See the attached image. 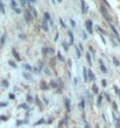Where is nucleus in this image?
<instances>
[{
	"label": "nucleus",
	"mask_w": 120,
	"mask_h": 128,
	"mask_svg": "<svg viewBox=\"0 0 120 128\" xmlns=\"http://www.w3.org/2000/svg\"><path fill=\"white\" fill-rule=\"evenodd\" d=\"M97 30H98V32H100V33H101V34H106V32H105V30H103V29H101V28H100L99 27V26H97Z\"/></svg>",
	"instance_id": "obj_30"
},
{
	"label": "nucleus",
	"mask_w": 120,
	"mask_h": 128,
	"mask_svg": "<svg viewBox=\"0 0 120 128\" xmlns=\"http://www.w3.org/2000/svg\"><path fill=\"white\" fill-rule=\"evenodd\" d=\"M79 106L82 107V110H84V107H85V101H84V99H82V100H80Z\"/></svg>",
	"instance_id": "obj_27"
},
{
	"label": "nucleus",
	"mask_w": 120,
	"mask_h": 128,
	"mask_svg": "<svg viewBox=\"0 0 120 128\" xmlns=\"http://www.w3.org/2000/svg\"><path fill=\"white\" fill-rule=\"evenodd\" d=\"M110 27H111V29H112V32H113V34L115 35V37H117V40L119 41V43H120V36H119V33H118V30H117V28L114 27L112 24H110Z\"/></svg>",
	"instance_id": "obj_3"
},
{
	"label": "nucleus",
	"mask_w": 120,
	"mask_h": 128,
	"mask_svg": "<svg viewBox=\"0 0 120 128\" xmlns=\"http://www.w3.org/2000/svg\"><path fill=\"white\" fill-rule=\"evenodd\" d=\"M80 5H82V13L83 14H86L87 13V6H86V4H85V1H80Z\"/></svg>",
	"instance_id": "obj_8"
},
{
	"label": "nucleus",
	"mask_w": 120,
	"mask_h": 128,
	"mask_svg": "<svg viewBox=\"0 0 120 128\" xmlns=\"http://www.w3.org/2000/svg\"><path fill=\"white\" fill-rule=\"evenodd\" d=\"M35 100H36V104H37V106H39V107H41V106H42V104H41L40 99H39V98H37V97H35Z\"/></svg>",
	"instance_id": "obj_28"
},
{
	"label": "nucleus",
	"mask_w": 120,
	"mask_h": 128,
	"mask_svg": "<svg viewBox=\"0 0 120 128\" xmlns=\"http://www.w3.org/2000/svg\"><path fill=\"white\" fill-rule=\"evenodd\" d=\"M83 77H84V80L86 82L87 80V70L86 69H83Z\"/></svg>",
	"instance_id": "obj_18"
},
{
	"label": "nucleus",
	"mask_w": 120,
	"mask_h": 128,
	"mask_svg": "<svg viewBox=\"0 0 120 128\" xmlns=\"http://www.w3.org/2000/svg\"><path fill=\"white\" fill-rule=\"evenodd\" d=\"M42 29H43L44 32H48L49 30V28H48V24H47V21H42Z\"/></svg>",
	"instance_id": "obj_11"
},
{
	"label": "nucleus",
	"mask_w": 120,
	"mask_h": 128,
	"mask_svg": "<svg viewBox=\"0 0 120 128\" xmlns=\"http://www.w3.org/2000/svg\"><path fill=\"white\" fill-rule=\"evenodd\" d=\"M76 55L77 57L80 58V51H79V47H76Z\"/></svg>",
	"instance_id": "obj_26"
},
{
	"label": "nucleus",
	"mask_w": 120,
	"mask_h": 128,
	"mask_svg": "<svg viewBox=\"0 0 120 128\" xmlns=\"http://www.w3.org/2000/svg\"><path fill=\"white\" fill-rule=\"evenodd\" d=\"M99 66H100V70L103 71L104 74H107V69H106V66H105V64H104V62H103V60H99Z\"/></svg>",
	"instance_id": "obj_6"
},
{
	"label": "nucleus",
	"mask_w": 120,
	"mask_h": 128,
	"mask_svg": "<svg viewBox=\"0 0 120 128\" xmlns=\"http://www.w3.org/2000/svg\"><path fill=\"white\" fill-rule=\"evenodd\" d=\"M3 85L5 86V88H8V85H10V84H8V82H7V80H3Z\"/></svg>",
	"instance_id": "obj_37"
},
{
	"label": "nucleus",
	"mask_w": 120,
	"mask_h": 128,
	"mask_svg": "<svg viewBox=\"0 0 120 128\" xmlns=\"http://www.w3.org/2000/svg\"><path fill=\"white\" fill-rule=\"evenodd\" d=\"M101 100H103V96L99 94V97H98V99H97V105H98V106L101 105Z\"/></svg>",
	"instance_id": "obj_20"
},
{
	"label": "nucleus",
	"mask_w": 120,
	"mask_h": 128,
	"mask_svg": "<svg viewBox=\"0 0 120 128\" xmlns=\"http://www.w3.org/2000/svg\"><path fill=\"white\" fill-rule=\"evenodd\" d=\"M57 57H58V60H60V61H64V57L62 56V54H61L60 51L57 52Z\"/></svg>",
	"instance_id": "obj_25"
},
{
	"label": "nucleus",
	"mask_w": 120,
	"mask_h": 128,
	"mask_svg": "<svg viewBox=\"0 0 120 128\" xmlns=\"http://www.w3.org/2000/svg\"><path fill=\"white\" fill-rule=\"evenodd\" d=\"M41 88H42V90H44V91H47V90H49V86L47 85V83H46V82H42V83H41Z\"/></svg>",
	"instance_id": "obj_12"
},
{
	"label": "nucleus",
	"mask_w": 120,
	"mask_h": 128,
	"mask_svg": "<svg viewBox=\"0 0 120 128\" xmlns=\"http://www.w3.org/2000/svg\"><path fill=\"white\" fill-rule=\"evenodd\" d=\"M112 61H113V64L115 65V66H119V61H118L117 57H113L112 58Z\"/></svg>",
	"instance_id": "obj_22"
},
{
	"label": "nucleus",
	"mask_w": 120,
	"mask_h": 128,
	"mask_svg": "<svg viewBox=\"0 0 120 128\" xmlns=\"http://www.w3.org/2000/svg\"><path fill=\"white\" fill-rule=\"evenodd\" d=\"M92 91H93L94 94H98V93H99V91H98V88H97V85H96V84L92 85Z\"/></svg>",
	"instance_id": "obj_17"
},
{
	"label": "nucleus",
	"mask_w": 120,
	"mask_h": 128,
	"mask_svg": "<svg viewBox=\"0 0 120 128\" xmlns=\"http://www.w3.org/2000/svg\"><path fill=\"white\" fill-rule=\"evenodd\" d=\"M13 55H14V57L17 58L18 61H20V56H19V54H18V51L15 50V49H13Z\"/></svg>",
	"instance_id": "obj_19"
},
{
	"label": "nucleus",
	"mask_w": 120,
	"mask_h": 128,
	"mask_svg": "<svg viewBox=\"0 0 120 128\" xmlns=\"http://www.w3.org/2000/svg\"><path fill=\"white\" fill-rule=\"evenodd\" d=\"M43 15H44V19H43L44 21H51V18H50V15H49L48 12H44Z\"/></svg>",
	"instance_id": "obj_14"
},
{
	"label": "nucleus",
	"mask_w": 120,
	"mask_h": 128,
	"mask_svg": "<svg viewBox=\"0 0 120 128\" xmlns=\"http://www.w3.org/2000/svg\"><path fill=\"white\" fill-rule=\"evenodd\" d=\"M44 71H46V74H51V72H50L49 69H44Z\"/></svg>",
	"instance_id": "obj_51"
},
{
	"label": "nucleus",
	"mask_w": 120,
	"mask_h": 128,
	"mask_svg": "<svg viewBox=\"0 0 120 128\" xmlns=\"http://www.w3.org/2000/svg\"><path fill=\"white\" fill-rule=\"evenodd\" d=\"M24 77L26 78V79H28V80H29V79H32V77L29 76V74H24Z\"/></svg>",
	"instance_id": "obj_32"
},
{
	"label": "nucleus",
	"mask_w": 120,
	"mask_h": 128,
	"mask_svg": "<svg viewBox=\"0 0 120 128\" xmlns=\"http://www.w3.org/2000/svg\"><path fill=\"white\" fill-rule=\"evenodd\" d=\"M112 106H113V110H115V111H117V110H118V106H117V102H113V104H112Z\"/></svg>",
	"instance_id": "obj_45"
},
{
	"label": "nucleus",
	"mask_w": 120,
	"mask_h": 128,
	"mask_svg": "<svg viewBox=\"0 0 120 128\" xmlns=\"http://www.w3.org/2000/svg\"><path fill=\"white\" fill-rule=\"evenodd\" d=\"M104 4H105V5H106V6L108 7V8H110V7H111V6H110V4L107 2V1H104Z\"/></svg>",
	"instance_id": "obj_53"
},
{
	"label": "nucleus",
	"mask_w": 120,
	"mask_h": 128,
	"mask_svg": "<svg viewBox=\"0 0 120 128\" xmlns=\"http://www.w3.org/2000/svg\"><path fill=\"white\" fill-rule=\"evenodd\" d=\"M41 124H44V119H40V120L35 124V126H39V125H41Z\"/></svg>",
	"instance_id": "obj_29"
},
{
	"label": "nucleus",
	"mask_w": 120,
	"mask_h": 128,
	"mask_svg": "<svg viewBox=\"0 0 120 128\" xmlns=\"http://www.w3.org/2000/svg\"><path fill=\"white\" fill-rule=\"evenodd\" d=\"M104 96H105V98H106V99H107V101H110V100H111V98H110V96L107 94V93H104Z\"/></svg>",
	"instance_id": "obj_46"
},
{
	"label": "nucleus",
	"mask_w": 120,
	"mask_h": 128,
	"mask_svg": "<svg viewBox=\"0 0 120 128\" xmlns=\"http://www.w3.org/2000/svg\"><path fill=\"white\" fill-rule=\"evenodd\" d=\"M11 5H12V7H13V10H15V8H17V5H18V4L15 2V1H12V2H11Z\"/></svg>",
	"instance_id": "obj_34"
},
{
	"label": "nucleus",
	"mask_w": 120,
	"mask_h": 128,
	"mask_svg": "<svg viewBox=\"0 0 120 128\" xmlns=\"http://www.w3.org/2000/svg\"><path fill=\"white\" fill-rule=\"evenodd\" d=\"M86 60H87V63H89V65H92V60H91V54H90V51H87L86 52Z\"/></svg>",
	"instance_id": "obj_10"
},
{
	"label": "nucleus",
	"mask_w": 120,
	"mask_h": 128,
	"mask_svg": "<svg viewBox=\"0 0 120 128\" xmlns=\"http://www.w3.org/2000/svg\"><path fill=\"white\" fill-rule=\"evenodd\" d=\"M5 40H6V34L4 33L3 36H1V38H0V46H1V47H3L4 43H5Z\"/></svg>",
	"instance_id": "obj_15"
},
{
	"label": "nucleus",
	"mask_w": 120,
	"mask_h": 128,
	"mask_svg": "<svg viewBox=\"0 0 120 128\" xmlns=\"http://www.w3.org/2000/svg\"><path fill=\"white\" fill-rule=\"evenodd\" d=\"M43 101H44V104H46V105H48V104H49V101H48V99H47V98H46V97L43 98Z\"/></svg>",
	"instance_id": "obj_49"
},
{
	"label": "nucleus",
	"mask_w": 120,
	"mask_h": 128,
	"mask_svg": "<svg viewBox=\"0 0 120 128\" xmlns=\"http://www.w3.org/2000/svg\"><path fill=\"white\" fill-rule=\"evenodd\" d=\"M22 124H27V121H22V120H19V121L17 122V126H20V125H22Z\"/></svg>",
	"instance_id": "obj_33"
},
{
	"label": "nucleus",
	"mask_w": 120,
	"mask_h": 128,
	"mask_svg": "<svg viewBox=\"0 0 120 128\" xmlns=\"http://www.w3.org/2000/svg\"><path fill=\"white\" fill-rule=\"evenodd\" d=\"M70 24H71V26H72V27H76V22H75V20H73V19H70Z\"/></svg>",
	"instance_id": "obj_35"
},
{
	"label": "nucleus",
	"mask_w": 120,
	"mask_h": 128,
	"mask_svg": "<svg viewBox=\"0 0 120 128\" xmlns=\"http://www.w3.org/2000/svg\"><path fill=\"white\" fill-rule=\"evenodd\" d=\"M113 88H114V91H115V93H117V94H119V93H120V90H119V88H118L117 86H113Z\"/></svg>",
	"instance_id": "obj_40"
},
{
	"label": "nucleus",
	"mask_w": 120,
	"mask_h": 128,
	"mask_svg": "<svg viewBox=\"0 0 120 128\" xmlns=\"http://www.w3.org/2000/svg\"><path fill=\"white\" fill-rule=\"evenodd\" d=\"M85 26H86V30L89 32V33H90V34L93 33V29H92V21H91V20H86Z\"/></svg>",
	"instance_id": "obj_2"
},
{
	"label": "nucleus",
	"mask_w": 120,
	"mask_h": 128,
	"mask_svg": "<svg viewBox=\"0 0 120 128\" xmlns=\"http://www.w3.org/2000/svg\"><path fill=\"white\" fill-rule=\"evenodd\" d=\"M0 12H1V13H5V7H4L3 1H0Z\"/></svg>",
	"instance_id": "obj_24"
},
{
	"label": "nucleus",
	"mask_w": 120,
	"mask_h": 128,
	"mask_svg": "<svg viewBox=\"0 0 120 128\" xmlns=\"http://www.w3.org/2000/svg\"><path fill=\"white\" fill-rule=\"evenodd\" d=\"M85 128H90V127H89V124H87L86 121H85Z\"/></svg>",
	"instance_id": "obj_56"
},
{
	"label": "nucleus",
	"mask_w": 120,
	"mask_h": 128,
	"mask_svg": "<svg viewBox=\"0 0 120 128\" xmlns=\"http://www.w3.org/2000/svg\"><path fill=\"white\" fill-rule=\"evenodd\" d=\"M19 36H20V38H25V35H24V34H20Z\"/></svg>",
	"instance_id": "obj_55"
},
{
	"label": "nucleus",
	"mask_w": 120,
	"mask_h": 128,
	"mask_svg": "<svg viewBox=\"0 0 120 128\" xmlns=\"http://www.w3.org/2000/svg\"><path fill=\"white\" fill-rule=\"evenodd\" d=\"M90 79L91 82H94V79H96V76H94V74L92 72V70L91 69H89V71H87V80Z\"/></svg>",
	"instance_id": "obj_4"
},
{
	"label": "nucleus",
	"mask_w": 120,
	"mask_h": 128,
	"mask_svg": "<svg viewBox=\"0 0 120 128\" xmlns=\"http://www.w3.org/2000/svg\"><path fill=\"white\" fill-rule=\"evenodd\" d=\"M28 10H29V13L32 14V16H34V18L37 16V12H36V10H35L33 6H30V5H29V8H28Z\"/></svg>",
	"instance_id": "obj_7"
},
{
	"label": "nucleus",
	"mask_w": 120,
	"mask_h": 128,
	"mask_svg": "<svg viewBox=\"0 0 120 128\" xmlns=\"http://www.w3.org/2000/svg\"><path fill=\"white\" fill-rule=\"evenodd\" d=\"M62 88H63V83H62V80H60L58 84H57V92L60 93V92L62 91Z\"/></svg>",
	"instance_id": "obj_13"
},
{
	"label": "nucleus",
	"mask_w": 120,
	"mask_h": 128,
	"mask_svg": "<svg viewBox=\"0 0 120 128\" xmlns=\"http://www.w3.org/2000/svg\"><path fill=\"white\" fill-rule=\"evenodd\" d=\"M100 12H101V14H103V16L105 18V20H106L107 22H110V24H111V16L108 15V13H107L106 8H105L104 6H101V7H100Z\"/></svg>",
	"instance_id": "obj_1"
},
{
	"label": "nucleus",
	"mask_w": 120,
	"mask_h": 128,
	"mask_svg": "<svg viewBox=\"0 0 120 128\" xmlns=\"http://www.w3.org/2000/svg\"><path fill=\"white\" fill-rule=\"evenodd\" d=\"M25 19H26L27 22H30V21H32V19H33L32 14L29 13V10H25Z\"/></svg>",
	"instance_id": "obj_5"
},
{
	"label": "nucleus",
	"mask_w": 120,
	"mask_h": 128,
	"mask_svg": "<svg viewBox=\"0 0 120 128\" xmlns=\"http://www.w3.org/2000/svg\"><path fill=\"white\" fill-rule=\"evenodd\" d=\"M50 88H57V84H56V82H54V80L50 82Z\"/></svg>",
	"instance_id": "obj_23"
},
{
	"label": "nucleus",
	"mask_w": 120,
	"mask_h": 128,
	"mask_svg": "<svg viewBox=\"0 0 120 128\" xmlns=\"http://www.w3.org/2000/svg\"><path fill=\"white\" fill-rule=\"evenodd\" d=\"M54 52V48H48V54H53Z\"/></svg>",
	"instance_id": "obj_44"
},
{
	"label": "nucleus",
	"mask_w": 120,
	"mask_h": 128,
	"mask_svg": "<svg viewBox=\"0 0 120 128\" xmlns=\"http://www.w3.org/2000/svg\"><path fill=\"white\" fill-rule=\"evenodd\" d=\"M24 66H25V68H26V69H27V70H32V66H30V65H29V64H25V65H24Z\"/></svg>",
	"instance_id": "obj_42"
},
{
	"label": "nucleus",
	"mask_w": 120,
	"mask_h": 128,
	"mask_svg": "<svg viewBox=\"0 0 120 128\" xmlns=\"http://www.w3.org/2000/svg\"><path fill=\"white\" fill-rule=\"evenodd\" d=\"M101 85H103L104 88H106V86H107V82L105 80V79H103V80H101Z\"/></svg>",
	"instance_id": "obj_36"
},
{
	"label": "nucleus",
	"mask_w": 120,
	"mask_h": 128,
	"mask_svg": "<svg viewBox=\"0 0 120 128\" xmlns=\"http://www.w3.org/2000/svg\"><path fill=\"white\" fill-rule=\"evenodd\" d=\"M27 101H28V102L33 101V97H32V96H27Z\"/></svg>",
	"instance_id": "obj_38"
},
{
	"label": "nucleus",
	"mask_w": 120,
	"mask_h": 128,
	"mask_svg": "<svg viewBox=\"0 0 120 128\" xmlns=\"http://www.w3.org/2000/svg\"><path fill=\"white\" fill-rule=\"evenodd\" d=\"M14 10H15V12H17L18 14H20V13H21V10H20V8H18V7H17V8H15Z\"/></svg>",
	"instance_id": "obj_50"
},
{
	"label": "nucleus",
	"mask_w": 120,
	"mask_h": 128,
	"mask_svg": "<svg viewBox=\"0 0 120 128\" xmlns=\"http://www.w3.org/2000/svg\"><path fill=\"white\" fill-rule=\"evenodd\" d=\"M60 24H61V26H62L63 28H65V24H64V21L62 20V19H60Z\"/></svg>",
	"instance_id": "obj_41"
},
{
	"label": "nucleus",
	"mask_w": 120,
	"mask_h": 128,
	"mask_svg": "<svg viewBox=\"0 0 120 128\" xmlns=\"http://www.w3.org/2000/svg\"><path fill=\"white\" fill-rule=\"evenodd\" d=\"M65 107H67V111L70 112V99L69 98H65Z\"/></svg>",
	"instance_id": "obj_9"
},
{
	"label": "nucleus",
	"mask_w": 120,
	"mask_h": 128,
	"mask_svg": "<svg viewBox=\"0 0 120 128\" xmlns=\"http://www.w3.org/2000/svg\"><path fill=\"white\" fill-rule=\"evenodd\" d=\"M0 120H7V116H0Z\"/></svg>",
	"instance_id": "obj_52"
},
{
	"label": "nucleus",
	"mask_w": 120,
	"mask_h": 128,
	"mask_svg": "<svg viewBox=\"0 0 120 128\" xmlns=\"http://www.w3.org/2000/svg\"><path fill=\"white\" fill-rule=\"evenodd\" d=\"M8 63H10V65H11V66H12V68H17V64L14 63L13 61H10V62H8Z\"/></svg>",
	"instance_id": "obj_31"
},
{
	"label": "nucleus",
	"mask_w": 120,
	"mask_h": 128,
	"mask_svg": "<svg viewBox=\"0 0 120 128\" xmlns=\"http://www.w3.org/2000/svg\"><path fill=\"white\" fill-rule=\"evenodd\" d=\"M118 96H119V98H120V93H119V94H118Z\"/></svg>",
	"instance_id": "obj_57"
},
{
	"label": "nucleus",
	"mask_w": 120,
	"mask_h": 128,
	"mask_svg": "<svg viewBox=\"0 0 120 128\" xmlns=\"http://www.w3.org/2000/svg\"><path fill=\"white\" fill-rule=\"evenodd\" d=\"M7 106V102H0V107H5Z\"/></svg>",
	"instance_id": "obj_48"
},
{
	"label": "nucleus",
	"mask_w": 120,
	"mask_h": 128,
	"mask_svg": "<svg viewBox=\"0 0 120 128\" xmlns=\"http://www.w3.org/2000/svg\"><path fill=\"white\" fill-rule=\"evenodd\" d=\"M58 40V33H56V35H55V41Z\"/></svg>",
	"instance_id": "obj_54"
},
{
	"label": "nucleus",
	"mask_w": 120,
	"mask_h": 128,
	"mask_svg": "<svg viewBox=\"0 0 120 128\" xmlns=\"http://www.w3.org/2000/svg\"><path fill=\"white\" fill-rule=\"evenodd\" d=\"M19 107H20V108H28V105H27V104H21Z\"/></svg>",
	"instance_id": "obj_39"
},
{
	"label": "nucleus",
	"mask_w": 120,
	"mask_h": 128,
	"mask_svg": "<svg viewBox=\"0 0 120 128\" xmlns=\"http://www.w3.org/2000/svg\"><path fill=\"white\" fill-rule=\"evenodd\" d=\"M63 48H64V50H65V51H68V49H69L68 44H67V43H64V42H63Z\"/></svg>",
	"instance_id": "obj_43"
},
{
	"label": "nucleus",
	"mask_w": 120,
	"mask_h": 128,
	"mask_svg": "<svg viewBox=\"0 0 120 128\" xmlns=\"http://www.w3.org/2000/svg\"><path fill=\"white\" fill-rule=\"evenodd\" d=\"M68 35H69V40H70V44H73V40H75V37H73V34L71 33V32H69V33H68Z\"/></svg>",
	"instance_id": "obj_16"
},
{
	"label": "nucleus",
	"mask_w": 120,
	"mask_h": 128,
	"mask_svg": "<svg viewBox=\"0 0 120 128\" xmlns=\"http://www.w3.org/2000/svg\"><path fill=\"white\" fill-rule=\"evenodd\" d=\"M117 127L120 128V116L118 118V120H117Z\"/></svg>",
	"instance_id": "obj_47"
},
{
	"label": "nucleus",
	"mask_w": 120,
	"mask_h": 128,
	"mask_svg": "<svg viewBox=\"0 0 120 128\" xmlns=\"http://www.w3.org/2000/svg\"><path fill=\"white\" fill-rule=\"evenodd\" d=\"M42 55H43V56H47V55H48V48L47 47L42 48Z\"/></svg>",
	"instance_id": "obj_21"
}]
</instances>
